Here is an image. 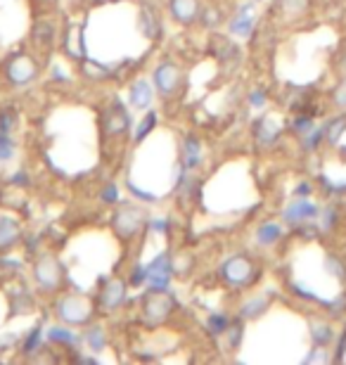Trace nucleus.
<instances>
[{
    "mask_svg": "<svg viewBox=\"0 0 346 365\" xmlns=\"http://www.w3.org/2000/svg\"><path fill=\"white\" fill-rule=\"evenodd\" d=\"M220 278H223L225 285L230 287H247L254 283L256 278V266L252 259L244 254H232L228 256L223 263H220Z\"/></svg>",
    "mask_w": 346,
    "mask_h": 365,
    "instance_id": "nucleus-1",
    "label": "nucleus"
},
{
    "mask_svg": "<svg viewBox=\"0 0 346 365\" xmlns=\"http://www.w3.org/2000/svg\"><path fill=\"white\" fill-rule=\"evenodd\" d=\"M55 315L67 325H86L93 318V306L88 299L69 295L55 301Z\"/></svg>",
    "mask_w": 346,
    "mask_h": 365,
    "instance_id": "nucleus-2",
    "label": "nucleus"
},
{
    "mask_svg": "<svg viewBox=\"0 0 346 365\" xmlns=\"http://www.w3.org/2000/svg\"><path fill=\"white\" fill-rule=\"evenodd\" d=\"M112 225H114L116 235L121 237V240H133V237L145 228V214H142V209L138 207L126 204L114 214Z\"/></svg>",
    "mask_w": 346,
    "mask_h": 365,
    "instance_id": "nucleus-3",
    "label": "nucleus"
},
{
    "mask_svg": "<svg viewBox=\"0 0 346 365\" xmlns=\"http://www.w3.org/2000/svg\"><path fill=\"white\" fill-rule=\"evenodd\" d=\"M33 278L43 292H55L62 285V271H59V263L55 256L50 254L40 256L33 266Z\"/></svg>",
    "mask_w": 346,
    "mask_h": 365,
    "instance_id": "nucleus-4",
    "label": "nucleus"
},
{
    "mask_svg": "<svg viewBox=\"0 0 346 365\" xmlns=\"http://www.w3.org/2000/svg\"><path fill=\"white\" fill-rule=\"evenodd\" d=\"M142 311H145V320L150 325H159L171 315L173 311V299L166 295V290H152L147 295L145 304H142Z\"/></svg>",
    "mask_w": 346,
    "mask_h": 365,
    "instance_id": "nucleus-5",
    "label": "nucleus"
},
{
    "mask_svg": "<svg viewBox=\"0 0 346 365\" xmlns=\"http://www.w3.org/2000/svg\"><path fill=\"white\" fill-rule=\"evenodd\" d=\"M173 278V266L169 254H159L150 266H147V285L150 290H169Z\"/></svg>",
    "mask_w": 346,
    "mask_h": 365,
    "instance_id": "nucleus-6",
    "label": "nucleus"
},
{
    "mask_svg": "<svg viewBox=\"0 0 346 365\" xmlns=\"http://www.w3.org/2000/svg\"><path fill=\"white\" fill-rule=\"evenodd\" d=\"M154 86L162 95H173L181 88V69L171 62H164L154 69Z\"/></svg>",
    "mask_w": 346,
    "mask_h": 365,
    "instance_id": "nucleus-7",
    "label": "nucleus"
},
{
    "mask_svg": "<svg viewBox=\"0 0 346 365\" xmlns=\"http://www.w3.org/2000/svg\"><path fill=\"white\" fill-rule=\"evenodd\" d=\"M8 79L15 83V86H27L36 79V64L31 57L27 55H20L10 62L8 67Z\"/></svg>",
    "mask_w": 346,
    "mask_h": 365,
    "instance_id": "nucleus-8",
    "label": "nucleus"
},
{
    "mask_svg": "<svg viewBox=\"0 0 346 365\" xmlns=\"http://www.w3.org/2000/svg\"><path fill=\"white\" fill-rule=\"evenodd\" d=\"M123 299H126V283L112 280V283L103 290V295H100V311H105V313L116 311L123 304Z\"/></svg>",
    "mask_w": 346,
    "mask_h": 365,
    "instance_id": "nucleus-9",
    "label": "nucleus"
},
{
    "mask_svg": "<svg viewBox=\"0 0 346 365\" xmlns=\"http://www.w3.org/2000/svg\"><path fill=\"white\" fill-rule=\"evenodd\" d=\"M169 10L173 20L185 24V27L195 24L197 17H200V3L197 0H169Z\"/></svg>",
    "mask_w": 346,
    "mask_h": 365,
    "instance_id": "nucleus-10",
    "label": "nucleus"
},
{
    "mask_svg": "<svg viewBox=\"0 0 346 365\" xmlns=\"http://www.w3.org/2000/svg\"><path fill=\"white\" fill-rule=\"evenodd\" d=\"M318 216V207L313 202H306L303 197H299L296 202L285 209V221L287 223H303V221H311Z\"/></svg>",
    "mask_w": 346,
    "mask_h": 365,
    "instance_id": "nucleus-11",
    "label": "nucleus"
},
{
    "mask_svg": "<svg viewBox=\"0 0 346 365\" xmlns=\"http://www.w3.org/2000/svg\"><path fill=\"white\" fill-rule=\"evenodd\" d=\"M152 86H150V81H145V79H138L130 86V105L135 107V110H147V107L152 105Z\"/></svg>",
    "mask_w": 346,
    "mask_h": 365,
    "instance_id": "nucleus-12",
    "label": "nucleus"
},
{
    "mask_svg": "<svg viewBox=\"0 0 346 365\" xmlns=\"http://www.w3.org/2000/svg\"><path fill=\"white\" fill-rule=\"evenodd\" d=\"M105 121H107V131H110V133H114V135H121L123 131L128 128V124H130L126 110H123L119 103H114V107L110 110V114L105 117Z\"/></svg>",
    "mask_w": 346,
    "mask_h": 365,
    "instance_id": "nucleus-13",
    "label": "nucleus"
},
{
    "mask_svg": "<svg viewBox=\"0 0 346 365\" xmlns=\"http://www.w3.org/2000/svg\"><path fill=\"white\" fill-rule=\"evenodd\" d=\"M202 161V147H200V140L195 135H188L183 140V164L188 171H193L200 166Z\"/></svg>",
    "mask_w": 346,
    "mask_h": 365,
    "instance_id": "nucleus-14",
    "label": "nucleus"
},
{
    "mask_svg": "<svg viewBox=\"0 0 346 365\" xmlns=\"http://www.w3.org/2000/svg\"><path fill=\"white\" fill-rule=\"evenodd\" d=\"M20 225L10 218H0V251L3 249H10L12 244L20 240Z\"/></svg>",
    "mask_w": 346,
    "mask_h": 365,
    "instance_id": "nucleus-15",
    "label": "nucleus"
},
{
    "mask_svg": "<svg viewBox=\"0 0 346 365\" xmlns=\"http://www.w3.org/2000/svg\"><path fill=\"white\" fill-rule=\"evenodd\" d=\"M278 135H280V128L273 119H261V121L256 124V137H259L261 145H273V142L278 140Z\"/></svg>",
    "mask_w": 346,
    "mask_h": 365,
    "instance_id": "nucleus-16",
    "label": "nucleus"
},
{
    "mask_svg": "<svg viewBox=\"0 0 346 365\" xmlns=\"http://www.w3.org/2000/svg\"><path fill=\"white\" fill-rule=\"evenodd\" d=\"M266 308H268V299L264 295H259V297L247 299V301L242 304L240 315H242V318H247V320H252V318H259V315L264 313Z\"/></svg>",
    "mask_w": 346,
    "mask_h": 365,
    "instance_id": "nucleus-17",
    "label": "nucleus"
},
{
    "mask_svg": "<svg viewBox=\"0 0 346 365\" xmlns=\"http://www.w3.org/2000/svg\"><path fill=\"white\" fill-rule=\"evenodd\" d=\"M280 237H283V228H280L278 223H264L259 230H256V242H259L261 247H271V244H276Z\"/></svg>",
    "mask_w": 346,
    "mask_h": 365,
    "instance_id": "nucleus-18",
    "label": "nucleus"
},
{
    "mask_svg": "<svg viewBox=\"0 0 346 365\" xmlns=\"http://www.w3.org/2000/svg\"><path fill=\"white\" fill-rule=\"evenodd\" d=\"M252 24H254V17H252V8H242L240 15L235 17V22L230 24V31L237 33V36H249L252 31Z\"/></svg>",
    "mask_w": 346,
    "mask_h": 365,
    "instance_id": "nucleus-19",
    "label": "nucleus"
},
{
    "mask_svg": "<svg viewBox=\"0 0 346 365\" xmlns=\"http://www.w3.org/2000/svg\"><path fill=\"white\" fill-rule=\"evenodd\" d=\"M83 342H86L88 349L103 351L105 346H107V334H105V330L100 325H91L86 330V334H83Z\"/></svg>",
    "mask_w": 346,
    "mask_h": 365,
    "instance_id": "nucleus-20",
    "label": "nucleus"
},
{
    "mask_svg": "<svg viewBox=\"0 0 346 365\" xmlns=\"http://www.w3.org/2000/svg\"><path fill=\"white\" fill-rule=\"evenodd\" d=\"M47 339H50L52 344L57 346H71V344H79V337H76L74 332L67 330V327H50V332H47Z\"/></svg>",
    "mask_w": 346,
    "mask_h": 365,
    "instance_id": "nucleus-21",
    "label": "nucleus"
},
{
    "mask_svg": "<svg viewBox=\"0 0 346 365\" xmlns=\"http://www.w3.org/2000/svg\"><path fill=\"white\" fill-rule=\"evenodd\" d=\"M230 327V318L225 313H211L206 318V330L209 334H213V337H220V334H225Z\"/></svg>",
    "mask_w": 346,
    "mask_h": 365,
    "instance_id": "nucleus-22",
    "label": "nucleus"
},
{
    "mask_svg": "<svg viewBox=\"0 0 346 365\" xmlns=\"http://www.w3.org/2000/svg\"><path fill=\"white\" fill-rule=\"evenodd\" d=\"M311 332H313V342L318 346H327L332 342V327L327 325V322H313Z\"/></svg>",
    "mask_w": 346,
    "mask_h": 365,
    "instance_id": "nucleus-23",
    "label": "nucleus"
},
{
    "mask_svg": "<svg viewBox=\"0 0 346 365\" xmlns=\"http://www.w3.org/2000/svg\"><path fill=\"white\" fill-rule=\"evenodd\" d=\"M154 126H157V114H154V112H147L145 119L140 121V126L135 128V142H142V140H145L147 133H150Z\"/></svg>",
    "mask_w": 346,
    "mask_h": 365,
    "instance_id": "nucleus-24",
    "label": "nucleus"
},
{
    "mask_svg": "<svg viewBox=\"0 0 346 365\" xmlns=\"http://www.w3.org/2000/svg\"><path fill=\"white\" fill-rule=\"evenodd\" d=\"M346 131V117H339V119H332V124L327 126V140L330 142H337L339 135H342Z\"/></svg>",
    "mask_w": 346,
    "mask_h": 365,
    "instance_id": "nucleus-25",
    "label": "nucleus"
},
{
    "mask_svg": "<svg viewBox=\"0 0 346 365\" xmlns=\"http://www.w3.org/2000/svg\"><path fill=\"white\" fill-rule=\"evenodd\" d=\"M40 339H43V330H40V327H36V330H31V334L27 337V342H24V349L22 351L27 356H31L33 351L40 346Z\"/></svg>",
    "mask_w": 346,
    "mask_h": 365,
    "instance_id": "nucleus-26",
    "label": "nucleus"
},
{
    "mask_svg": "<svg viewBox=\"0 0 346 365\" xmlns=\"http://www.w3.org/2000/svg\"><path fill=\"white\" fill-rule=\"evenodd\" d=\"M15 154V142L10 140V133H0V161H10Z\"/></svg>",
    "mask_w": 346,
    "mask_h": 365,
    "instance_id": "nucleus-27",
    "label": "nucleus"
},
{
    "mask_svg": "<svg viewBox=\"0 0 346 365\" xmlns=\"http://www.w3.org/2000/svg\"><path fill=\"white\" fill-rule=\"evenodd\" d=\"M15 128V114L10 110L0 112V133H10Z\"/></svg>",
    "mask_w": 346,
    "mask_h": 365,
    "instance_id": "nucleus-28",
    "label": "nucleus"
},
{
    "mask_svg": "<svg viewBox=\"0 0 346 365\" xmlns=\"http://www.w3.org/2000/svg\"><path fill=\"white\" fill-rule=\"evenodd\" d=\"M332 100H335V105L346 107V79L339 81V86L335 88V95H332Z\"/></svg>",
    "mask_w": 346,
    "mask_h": 365,
    "instance_id": "nucleus-29",
    "label": "nucleus"
},
{
    "mask_svg": "<svg viewBox=\"0 0 346 365\" xmlns=\"http://www.w3.org/2000/svg\"><path fill=\"white\" fill-rule=\"evenodd\" d=\"M33 36H36V38H38V43H45V40H47V36H50V27H47V22L36 24Z\"/></svg>",
    "mask_w": 346,
    "mask_h": 365,
    "instance_id": "nucleus-30",
    "label": "nucleus"
},
{
    "mask_svg": "<svg viewBox=\"0 0 346 365\" xmlns=\"http://www.w3.org/2000/svg\"><path fill=\"white\" fill-rule=\"evenodd\" d=\"M308 128H313V119L311 117H296V121H294L296 133H306Z\"/></svg>",
    "mask_w": 346,
    "mask_h": 365,
    "instance_id": "nucleus-31",
    "label": "nucleus"
},
{
    "mask_svg": "<svg viewBox=\"0 0 346 365\" xmlns=\"http://www.w3.org/2000/svg\"><path fill=\"white\" fill-rule=\"evenodd\" d=\"M103 200L105 202H116L119 200V188H116V185H107V188L103 190Z\"/></svg>",
    "mask_w": 346,
    "mask_h": 365,
    "instance_id": "nucleus-32",
    "label": "nucleus"
},
{
    "mask_svg": "<svg viewBox=\"0 0 346 365\" xmlns=\"http://www.w3.org/2000/svg\"><path fill=\"white\" fill-rule=\"evenodd\" d=\"M308 193H311V185L308 183H301L299 188H296V197H308Z\"/></svg>",
    "mask_w": 346,
    "mask_h": 365,
    "instance_id": "nucleus-33",
    "label": "nucleus"
},
{
    "mask_svg": "<svg viewBox=\"0 0 346 365\" xmlns=\"http://www.w3.org/2000/svg\"><path fill=\"white\" fill-rule=\"evenodd\" d=\"M264 105V93H252V107Z\"/></svg>",
    "mask_w": 346,
    "mask_h": 365,
    "instance_id": "nucleus-34",
    "label": "nucleus"
},
{
    "mask_svg": "<svg viewBox=\"0 0 346 365\" xmlns=\"http://www.w3.org/2000/svg\"><path fill=\"white\" fill-rule=\"evenodd\" d=\"M150 228L159 230V232H164V230H166V221H152V223H150Z\"/></svg>",
    "mask_w": 346,
    "mask_h": 365,
    "instance_id": "nucleus-35",
    "label": "nucleus"
},
{
    "mask_svg": "<svg viewBox=\"0 0 346 365\" xmlns=\"http://www.w3.org/2000/svg\"><path fill=\"white\" fill-rule=\"evenodd\" d=\"M342 69L346 71V52H344V57H342Z\"/></svg>",
    "mask_w": 346,
    "mask_h": 365,
    "instance_id": "nucleus-36",
    "label": "nucleus"
},
{
    "mask_svg": "<svg viewBox=\"0 0 346 365\" xmlns=\"http://www.w3.org/2000/svg\"><path fill=\"white\" fill-rule=\"evenodd\" d=\"M93 3H110V0H93Z\"/></svg>",
    "mask_w": 346,
    "mask_h": 365,
    "instance_id": "nucleus-37",
    "label": "nucleus"
}]
</instances>
